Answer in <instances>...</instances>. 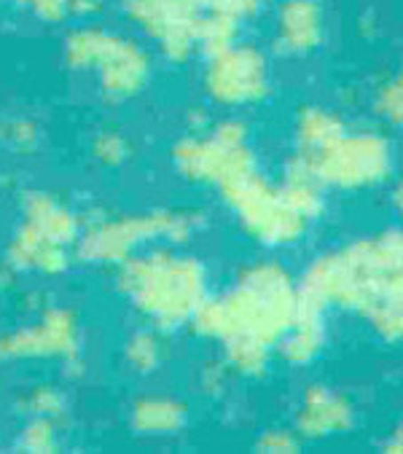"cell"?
Here are the masks:
<instances>
[{
  "mask_svg": "<svg viewBox=\"0 0 403 454\" xmlns=\"http://www.w3.org/2000/svg\"><path fill=\"white\" fill-rule=\"evenodd\" d=\"M298 291L363 315L384 341L403 339V234L384 231L315 258Z\"/></svg>",
  "mask_w": 403,
  "mask_h": 454,
  "instance_id": "cell-1",
  "label": "cell"
},
{
  "mask_svg": "<svg viewBox=\"0 0 403 454\" xmlns=\"http://www.w3.org/2000/svg\"><path fill=\"white\" fill-rule=\"evenodd\" d=\"M296 309L298 286L288 271L277 263H253L226 296L202 301L191 325L208 339L226 341L232 336H253L274 347L293 325Z\"/></svg>",
  "mask_w": 403,
  "mask_h": 454,
  "instance_id": "cell-2",
  "label": "cell"
},
{
  "mask_svg": "<svg viewBox=\"0 0 403 454\" xmlns=\"http://www.w3.org/2000/svg\"><path fill=\"white\" fill-rule=\"evenodd\" d=\"M124 296L156 328H178L191 323L194 312L208 299V278L202 263L172 250L127 258L119 271Z\"/></svg>",
  "mask_w": 403,
  "mask_h": 454,
  "instance_id": "cell-3",
  "label": "cell"
},
{
  "mask_svg": "<svg viewBox=\"0 0 403 454\" xmlns=\"http://www.w3.org/2000/svg\"><path fill=\"white\" fill-rule=\"evenodd\" d=\"M218 189L224 202L242 221L245 231L264 245H290L307 231L310 221L288 202L282 186H272L258 169L234 177Z\"/></svg>",
  "mask_w": 403,
  "mask_h": 454,
  "instance_id": "cell-4",
  "label": "cell"
},
{
  "mask_svg": "<svg viewBox=\"0 0 403 454\" xmlns=\"http://www.w3.org/2000/svg\"><path fill=\"white\" fill-rule=\"evenodd\" d=\"M199 221L202 215L188 210H159L148 215H122L114 221H99L81 237L78 250L89 261L124 263L132 255V250L148 239H188Z\"/></svg>",
  "mask_w": 403,
  "mask_h": 454,
  "instance_id": "cell-5",
  "label": "cell"
},
{
  "mask_svg": "<svg viewBox=\"0 0 403 454\" xmlns=\"http://www.w3.org/2000/svg\"><path fill=\"white\" fill-rule=\"evenodd\" d=\"M301 159V156H298ZM315 177L331 189H366L376 186L392 169L390 143L379 135H342L334 145L312 159H304Z\"/></svg>",
  "mask_w": 403,
  "mask_h": 454,
  "instance_id": "cell-6",
  "label": "cell"
},
{
  "mask_svg": "<svg viewBox=\"0 0 403 454\" xmlns=\"http://www.w3.org/2000/svg\"><path fill=\"white\" fill-rule=\"evenodd\" d=\"M124 12L159 43L167 59L186 62L196 51V27L202 20L196 0H127Z\"/></svg>",
  "mask_w": 403,
  "mask_h": 454,
  "instance_id": "cell-7",
  "label": "cell"
},
{
  "mask_svg": "<svg viewBox=\"0 0 403 454\" xmlns=\"http://www.w3.org/2000/svg\"><path fill=\"white\" fill-rule=\"evenodd\" d=\"M205 86L210 98L224 106L258 103L269 89L266 57L253 46L234 43L232 49L210 57Z\"/></svg>",
  "mask_w": 403,
  "mask_h": 454,
  "instance_id": "cell-8",
  "label": "cell"
},
{
  "mask_svg": "<svg viewBox=\"0 0 403 454\" xmlns=\"http://www.w3.org/2000/svg\"><path fill=\"white\" fill-rule=\"evenodd\" d=\"M175 167L199 184L224 186L234 177L256 172V159L245 143H229L213 132V137H188L172 151Z\"/></svg>",
  "mask_w": 403,
  "mask_h": 454,
  "instance_id": "cell-9",
  "label": "cell"
},
{
  "mask_svg": "<svg viewBox=\"0 0 403 454\" xmlns=\"http://www.w3.org/2000/svg\"><path fill=\"white\" fill-rule=\"evenodd\" d=\"M78 352V323L67 309H51L41 323L0 339V357H73Z\"/></svg>",
  "mask_w": 403,
  "mask_h": 454,
  "instance_id": "cell-10",
  "label": "cell"
},
{
  "mask_svg": "<svg viewBox=\"0 0 403 454\" xmlns=\"http://www.w3.org/2000/svg\"><path fill=\"white\" fill-rule=\"evenodd\" d=\"M97 73L99 83H103V92L114 100H124L138 95L146 86L151 75V62L138 43L114 35L103 62L97 65Z\"/></svg>",
  "mask_w": 403,
  "mask_h": 454,
  "instance_id": "cell-11",
  "label": "cell"
},
{
  "mask_svg": "<svg viewBox=\"0 0 403 454\" xmlns=\"http://www.w3.org/2000/svg\"><path fill=\"white\" fill-rule=\"evenodd\" d=\"M323 33V9L318 0H282L277 12V49L285 54L315 51Z\"/></svg>",
  "mask_w": 403,
  "mask_h": 454,
  "instance_id": "cell-12",
  "label": "cell"
},
{
  "mask_svg": "<svg viewBox=\"0 0 403 454\" xmlns=\"http://www.w3.org/2000/svg\"><path fill=\"white\" fill-rule=\"evenodd\" d=\"M323 315H326V304H320L318 299L298 291L296 320L280 341L282 357L288 363H293V366H304V363H310L320 355V349L326 344Z\"/></svg>",
  "mask_w": 403,
  "mask_h": 454,
  "instance_id": "cell-13",
  "label": "cell"
},
{
  "mask_svg": "<svg viewBox=\"0 0 403 454\" xmlns=\"http://www.w3.org/2000/svg\"><path fill=\"white\" fill-rule=\"evenodd\" d=\"M352 422V409L350 403L331 393L328 387H310L304 395V403H301L296 427L298 435H307V438H323V435H334L347 430Z\"/></svg>",
  "mask_w": 403,
  "mask_h": 454,
  "instance_id": "cell-14",
  "label": "cell"
},
{
  "mask_svg": "<svg viewBox=\"0 0 403 454\" xmlns=\"http://www.w3.org/2000/svg\"><path fill=\"white\" fill-rule=\"evenodd\" d=\"M65 245L43 237L30 223H25L9 245V266L14 269H38L54 275L65 269Z\"/></svg>",
  "mask_w": 403,
  "mask_h": 454,
  "instance_id": "cell-15",
  "label": "cell"
},
{
  "mask_svg": "<svg viewBox=\"0 0 403 454\" xmlns=\"http://www.w3.org/2000/svg\"><path fill=\"white\" fill-rule=\"evenodd\" d=\"M25 223H30L36 231H41L43 237L67 245L78 237V221L75 215L51 194L43 192H33L25 200Z\"/></svg>",
  "mask_w": 403,
  "mask_h": 454,
  "instance_id": "cell-16",
  "label": "cell"
},
{
  "mask_svg": "<svg viewBox=\"0 0 403 454\" xmlns=\"http://www.w3.org/2000/svg\"><path fill=\"white\" fill-rule=\"evenodd\" d=\"M342 119L323 108H304L296 119V156L312 159L344 135Z\"/></svg>",
  "mask_w": 403,
  "mask_h": 454,
  "instance_id": "cell-17",
  "label": "cell"
},
{
  "mask_svg": "<svg viewBox=\"0 0 403 454\" xmlns=\"http://www.w3.org/2000/svg\"><path fill=\"white\" fill-rule=\"evenodd\" d=\"M186 422V409L170 398H143L132 411V425L138 433L167 435L178 433Z\"/></svg>",
  "mask_w": 403,
  "mask_h": 454,
  "instance_id": "cell-18",
  "label": "cell"
},
{
  "mask_svg": "<svg viewBox=\"0 0 403 454\" xmlns=\"http://www.w3.org/2000/svg\"><path fill=\"white\" fill-rule=\"evenodd\" d=\"M237 33H240V20L226 17V14L202 12L199 27H196V49L210 59L232 49L237 43Z\"/></svg>",
  "mask_w": 403,
  "mask_h": 454,
  "instance_id": "cell-19",
  "label": "cell"
},
{
  "mask_svg": "<svg viewBox=\"0 0 403 454\" xmlns=\"http://www.w3.org/2000/svg\"><path fill=\"white\" fill-rule=\"evenodd\" d=\"M114 35L111 33H103L97 27H83V30H75L70 38H67V46H65V59L70 67L75 70H83V67H97L103 62L108 46H111Z\"/></svg>",
  "mask_w": 403,
  "mask_h": 454,
  "instance_id": "cell-20",
  "label": "cell"
},
{
  "mask_svg": "<svg viewBox=\"0 0 403 454\" xmlns=\"http://www.w3.org/2000/svg\"><path fill=\"white\" fill-rule=\"evenodd\" d=\"M224 355H226V366H232L242 377H258L264 374L266 363H269V344L253 339V336H232L224 341Z\"/></svg>",
  "mask_w": 403,
  "mask_h": 454,
  "instance_id": "cell-21",
  "label": "cell"
},
{
  "mask_svg": "<svg viewBox=\"0 0 403 454\" xmlns=\"http://www.w3.org/2000/svg\"><path fill=\"white\" fill-rule=\"evenodd\" d=\"M127 357L132 363V369L138 372H154L159 369V363L164 357V344L159 333L154 331H140L127 341Z\"/></svg>",
  "mask_w": 403,
  "mask_h": 454,
  "instance_id": "cell-22",
  "label": "cell"
},
{
  "mask_svg": "<svg viewBox=\"0 0 403 454\" xmlns=\"http://www.w3.org/2000/svg\"><path fill=\"white\" fill-rule=\"evenodd\" d=\"M376 111L395 127H403V70L387 81L376 95Z\"/></svg>",
  "mask_w": 403,
  "mask_h": 454,
  "instance_id": "cell-23",
  "label": "cell"
},
{
  "mask_svg": "<svg viewBox=\"0 0 403 454\" xmlns=\"http://www.w3.org/2000/svg\"><path fill=\"white\" fill-rule=\"evenodd\" d=\"M20 443L28 451H54L57 449V435H54V425L49 417H38L28 425V430L22 433Z\"/></svg>",
  "mask_w": 403,
  "mask_h": 454,
  "instance_id": "cell-24",
  "label": "cell"
},
{
  "mask_svg": "<svg viewBox=\"0 0 403 454\" xmlns=\"http://www.w3.org/2000/svg\"><path fill=\"white\" fill-rule=\"evenodd\" d=\"M264 4L269 0H196V6L202 12H213V14H226V17H234V20H245V17H253Z\"/></svg>",
  "mask_w": 403,
  "mask_h": 454,
  "instance_id": "cell-25",
  "label": "cell"
},
{
  "mask_svg": "<svg viewBox=\"0 0 403 454\" xmlns=\"http://www.w3.org/2000/svg\"><path fill=\"white\" fill-rule=\"evenodd\" d=\"M94 153L103 164H119L127 156V140L119 132H103L94 143Z\"/></svg>",
  "mask_w": 403,
  "mask_h": 454,
  "instance_id": "cell-26",
  "label": "cell"
},
{
  "mask_svg": "<svg viewBox=\"0 0 403 454\" xmlns=\"http://www.w3.org/2000/svg\"><path fill=\"white\" fill-rule=\"evenodd\" d=\"M30 406L38 417H49L54 419L59 411H62V395L54 390V387H38L33 395H30Z\"/></svg>",
  "mask_w": 403,
  "mask_h": 454,
  "instance_id": "cell-27",
  "label": "cell"
},
{
  "mask_svg": "<svg viewBox=\"0 0 403 454\" xmlns=\"http://www.w3.org/2000/svg\"><path fill=\"white\" fill-rule=\"evenodd\" d=\"M25 4L43 20V22H62L70 9H67V0H25Z\"/></svg>",
  "mask_w": 403,
  "mask_h": 454,
  "instance_id": "cell-28",
  "label": "cell"
},
{
  "mask_svg": "<svg viewBox=\"0 0 403 454\" xmlns=\"http://www.w3.org/2000/svg\"><path fill=\"white\" fill-rule=\"evenodd\" d=\"M256 446L261 451H296L298 449V438L290 435L288 430H269Z\"/></svg>",
  "mask_w": 403,
  "mask_h": 454,
  "instance_id": "cell-29",
  "label": "cell"
},
{
  "mask_svg": "<svg viewBox=\"0 0 403 454\" xmlns=\"http://www.w3.org/2000/svg\"><path fill=\"white\" fill-rule=\"evenodd\" d=\"M9 137H12V143L17 145V148H30L33 143H36V132H33V127H28V124H14L12 129H9Z\"/></svg>",
  "mask_w": 403,
  "mask_h": 454,
  "instance_id": "cell-30",
  "label": "cell"
},
{
  "mask_svg": "<svg viewBox=\"0 0 403 454\" xmlns=\"http://www.w3.org/2000/svg\"><path fill=\"white\" fill-rule=\"evenodd\" d=\"M384 449H390V451H403V427L392 435V441H390Z\"/></svg>",
  "mask_w": 403,
  "mask_h": 454,
  "instance_id": "cell-31",
  "label": "cell"
},
{
  "mask_svg": "<svg viewBox=\"0 0 403 454\" xmlns=\"http://www.w3.org/2000/svg\"><path fill=\"white\" fill-rule=\"evenodd\" d=\"M395 207H398V213H400V218H403V177H400V184H398V189H395Z\"/></svg>",
  "mask_w": 403,
  "mask_h": 454,
  "instance_id": "cell-32",
  "label": "cell"
}]
</instances>
